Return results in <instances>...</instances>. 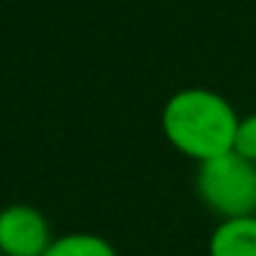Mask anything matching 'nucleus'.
Returning a JSON list of instances; mask_svg holds the SVG:
<instances>
[{
	"label": "nucleus",
	"mask_w": 256,
	"mask_h": 256,
	"mask_svg": "<svg viewBox=\"0 0 256 256\" xmlns=\"http://www.w3.org/2000/svg\"><path fill=\"white\" fill-rule=\"evenodd\" d=\"M234 105L212 88H182L162 108V135L176 152L196 162L226 154L237 132Z\"/></svg>",
	"instance_id": "obj_1"
},
{
	"label": "nucleus",
	"mask_w": 256,
	"mask_h": 256,
	"mask_svg": "<svg viewBox=\"0 0 256 256\" xmlns=\"http://www.w3.org/2000/svg\"><path fill=\"white\" fill-rule=\"evenodd\" d=\"M196 190L206 210L228 218L256 215V162L226 152L212 160L198 162Z\"/></svg>",
	"instance_id": "obj_2"
},
{
	"label": "nucleus",
	"mask_w": 256,
	"mask_h": 256,
	"mask_svg": "<svg viewBox=\"0 0 256 256\" xmlns=\"http://www.w3.org/2000/svg\"><path fill=\"white\" fill-rule=\"evenodd\" d=\"M52 228L44 212L30 204H8L0 210V254L44 256L52 245Z\"/></svg>",
	"instance_id": "obj_3"
},
{
	"label": "nucleus",
	"mask_w": 256,
	"mask_h": 256,
	"mask_svg": "<svg viewBox=\"0 0 256 256\" xmlns=\"http://www.w3.org/2000/svg\"><path fill=\"white\" fill-rule=\"evenodd\" d=\"M210 256H256V215L218 223L210 237Z\"/></svg>",
	"instance_id": "obj_4"
},
{
	"label": "nucleus",
	"mask_w": 256,
	"mask_h": 256,
	"mask_svg": "<svg viewBox=\"0 0 256 256\" xmlns=\"http://www.w3.org/2000/svg\"><path fill=\"white\" fill-rule=\"evenodd\" d=\"M44 256H118L105 237L91 232H69L52 240Z\"/></svg>",
	"instance_id": "obj_5"
},
{
	"label": "nucleus",
	"mask_w": 256,
	"mask_h": 256,
	"mask_svg": "<svg viewBox=\"0 0 256 256\" xmlns=\"http://www.w3.org/2000/svg\"><path fill=\"white\" fill-rule=\"evenodd\" d=\"M232 152H237L240 157L256 162V113H250V116H240Z\"/></svg>",
	"instance_id": "obj_6"
},
{
	"label": "nucleus",
	"mask_w": 256,
	"mask_h": 256,
	"mask_svg": "<svg viewBox=\"0 0 256 256\" xmlns=\"http://www.w3.org/2000/svg\"><path fill=\"white\" fill-rule=\"evenodd\" d=\"M0 256H3V254H0Z\"/></svg>",
	"instance_id": "obj_7"
}]
</instances>
